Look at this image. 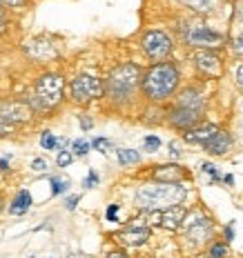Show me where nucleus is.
Returning <instances> with one entry per match:
<instances>
[{
    "label": "nucleus",
    "instance_id": "nucleus-5",
    "mask_svg": "<svg viewBox=\"0 0 243 258\" xmlns=\"http://www.w3.org/2000/svg\"><path fill=\"white\" fill-rule=\"evenodd\" d=\"M69 94H72L74 103L89 105L91 100H99L105 96V85L101 78L91 76V74H80L69 83Z\"/></svg>",
    "mask_w": 243,
    "mask_h": 258
},
{
    "label": "nucleus",
    "instance_id": "nucleus-3",
    "mask_svg": "<svg viewBox=\"0 0 243 258\" xmlns=\"http://www.w3.org/2000/svg\"><path fill=\"white\" fill-rule=\"evenodd\" d=\"M143 69L134 62H123L110 72V76L103 85H105V96L112 98L114 103H129L141 87Z\"/></svg>",
    "mask_w": 243,
    "mask_h": 258
},
{
    "label": "nucleus",
    "instance_id": "nucleus-33",
    "mask_svg": "<svg viewBox=\"0 0 243 258\" xmlns=\"http://www.w3.org/2000/svg\"><path fill=\"white\" fill-rule=\"evenodd\" d=\"M170 154H172V156H174V158H179V156L183 154V152H181V143L172 141V143H170Z\"/></svg>",
    "mask_w": 243,
    "mask_h": 258
},
{
    "label": "nucleus",
    "instance_id": "nucleus-7",
    "mask_svg": "<svg viewBox=\"0 0 243 258\" xmlns=\"http://www.w3.org/2000/svg\"><path fill=\"white\" fill-rule=\"evenodd\" d=\"M185 40L190 42L192 47H199V49H212V47H221L223 45V36L217 34L214 29L205 25H194L187 29Z\"/></svg>",
    "mask_w": 243,
    "mask_h": 258
},
{
    "label": "nucleus",
    "instance_id": "nucleus-9",
    "mask_svg": "<svg viewBox=\"0 0 243 258\" xmlns=\"http://www.w3.org/2000/svg\"><path fill=\"white\" fill-rule=\"evenodd\" d=\"M185 214H187V209L183 205H172V207L159 209V212H152L148 218H150V223L161 225V227H165V229H179Z\"/></svg>",
    "mask_w": 243,
    "mask_h": 258
},
{
    "label": "nucleus",
    "instance_id": "nucleus-24",
    "mask_svg": "<svg viewBox=\"0 0 243 258\" xmlns=\"http://www.w3.org/2000/svg\"><path fill=\"white\" fill-rule=\"evenodd\" d=\"M72 160H74V154L72 152H65V149H63V152L58 154V158H56V165H58V167H67Z\"/></svg>",
    "mask_w": 243,
    "mask_h": 258
},
{
    "label": "nucleus",
    "instance_id": "nucleus-17",
    "mask_svg": "<svg viewBox=\"0 0 243 258\" xmlns=\"http://www.w3.org/2000/svg\"><path fill=\"white\" fill-rule=\"evenodd\" d=\"M203 147L208 149L210 154H214V156H223L225 152H230V147H232V136L228 132H221V129H219V132L214 134V136L210 138Z\"/></svg>",
    "mask_w": 243,
    "mask_h": 258
},
{
    "label": "nucleus",
    "instance_id": "nucleus-29",
    "mask_svg": "<svg viewBox=\"0 0 243 258\" xmlns=\"http://www.w3.org/2000/svg\"><path fill=\"white\" fill-rule=\"evenodd\" d=\"M31 169H34V171H45L47 169V160L45 158H34V163H31Z\"/></svg>",
    "mask_w": 243,
    "mask_h": 258
},
{
    "label": "nucleus",
    "instance_id": "nucleus-12",
    "mask_svg": "<svg viewBox=\"0 0 243 258\" xmlns=\"http://www.w3.org/2000/svg\"><path fill=\"white\" fill-rule=\"evenodd\" d=\"M201 114H203V111H199V109H190V107H179V105H176V109L170 111L167 120H170L172 127L185 129V132H187V129H192L199 122Z\"/></svg>",
    "mask_w": 243,
    "mask_h": 258
},
{
    "label": "nucleus",
    "instance_id": "nucleus-15",
    "mask_svg": "<svg viewBox=\"0 0 243 258\" xmlns=\"http://www.w3.org/2000/svg\"><path fill=\"white\" fill-rule=\"evenodd\" d=\"M217 132H219V127L217 125H210V122H208V125L192 127V129H187V132H185V143H190V145H205Z\"/></svg>",
    "mask_w": 243,
    "mask_h": 258
},
{
    "label": "nucleus",
    "instance_id": "nucleus-43",
    "mask_svg": "<svg viewBox=\"0 0 243 258\" xmlns=\"http://www.w3.org/2000/svg\"><path fill=\"white\" fill-rule=\"evenodd\" d=\"M3 205H5V198H3V194H0V212H3Z\"/></svg>",
    "mask_w": 243,
    "mask_h": 258
},
{
    "label": "nucleus",
    "instance_id": "nucleus-28",
    "mask_svg": "<svg viewBox=\"0 0 243 258\" xmlns=\"http://www.w3.org/2000/svg\"><path fill=\"white\" fill-rule=\"evenodd\" d=\"M0 5L3 7H12V9H20L27 5V0H0Z\"/></svg>",
    "mask_w": 243,
    "mask_h": 258
},
{
    "label": "nucleus",
    "instance_id": "nucleus-10",
    "mask_svg": "<svg viewBox=\"0 0 243 258\" xmlns=\"http://www.w3.org/2000/svg\"><path fill=\"white\" fill-rule=\"evenodd\" d=\"M29 116H31V109L25 103H14V100L12 103H0V120L5 125L16 129V125L29 120Z\"/></svg>",
    "mask_w": 243,
    "mask_h": 258
},
{
    "label": "nucleus",
    "instance_id": "nucleus-44",
    "mask_svg": "<svg viewBox=\"0 0 243 258\" xmlns=\"http://www.w3.org/2000/svg\"><path fill=\"white\" fill-rule=\"evenodd\" d=\"M199 258H212V256H210V254H203V256H199Z\"/></svg>",
    "mask_w": 243,
    "mask_h": 258
},
{
    "label": "nucleus",
    "instance_id": "nucleus-41",
    "mask_svg": "<svg viewBox=\"0 0 243 258\" xmlns=\"http://www.w3.org/2000/svg\"><path fill=\"white\" fill-rule=\"evenodd\" d=\"M76 203H78V196L67 198V209H76Z\"/></svg>",
    "mask_w": 243,
    "mask_h": 258
},
{
    "label": "nucleus",
    "instance_id": "nucleus-31",
    "mask_svg": "<svg viewBox=\"0 0 243 258\" xmlns=\"http://www.w3.org/2000/svg\"><path fill=\"white\" fill-rule=\"evenodd\" d=\"M187 3L194 5L199 12H205V7H210V3H212V0H187Z\"/></svg>",
    "mask_w": 243,
    "mask_h": 258
},
{
    "label": "nucleus",
    "instance_id": "nucleus-26",
    "mask_svg": "<svg viewBox=\"0 0 243 258\" xmlns=\"http://www.w3.org/2000/svg\"><path fill=\"white\" fill-rule=\"evenodd\" d=\"M143 145H145V152H156V149L161 147V141L156 136H148L143 141Z\"/></svg>",
    "mask_w": 243,
    "mask_h": 258
},
{
    "label": "nucleus",
    "instance_id": "nucleus-32",
    "mask_svg": "<svg viewBox=\"0 0 243 258\" xmlns=\"http://www.w3.org/2000/svg\"><path fill=\"white\" fill-rule=\"evenodd\" d=\"M205 171H208V174H210V176H212V180H219L217 167H214V165H212V163H205V165H203V174H205Z\"/></svg>",
    "mask_w": 243,
    "mask_h": 258
},
{
    "label": "nucleus",
    "instance_id": "nucleus-18",
    "mask_svg": "<svg viewBox=\"0 0 243 258\" xmlns=\"http://www.w3.org/2000/svg\"><path fill=\"white\" fill-rule=\"evenodd\" d=\"M203 105H205V98L199 89H185L179 96V107H190V109L203 111Z\"/></svg>",
    "mask_w": 243,
    "mask_h": 258
},
{
    "label": "nucleus",
    "instance_id": "nucleus-14",
    "mask_svg": "<svg viewBox=\"0 0 243 258\" xmlns=\"http://www.w3.org/2000/svg\"><path fill=\"white\" fill-rule=\"evenodd\" d=\"M154 180L156 182H181L187 178V171L179 165H161L154 169Z\"/></svg>",
    "mask_w": 243,
    "mask_h": 258
},
{
    "label": "nucleus",
    "instance_id": "nucleus-2",
    "mask_svg": "<svg viewBox=\"0 0 243 258\" xmlns=\"http://www.w3.org/2000/svg\"><path fill=\"white\" fill-rule=\"evenodd\" d=\"M187 198V187L181 182H148L138 187L136 191V205L145 212H159V209L181 205Z\"/></svg>",
    "mask_w": 243,
    "mask_h": 258
},
{
    "label": "nucleus",
    "instance_id": "nucleus-16",
    "mask_svg": "<svg viewBox=\"0 0 243 258\" xmlns=\"http://www.w3.org/2000/svg\"><path fill=\"white\" fill-rule=\"evenodd\" d=\"M25 51L29 53L31 58H36V60H47V58H54L58 53L56 45H52V42H47V40H31L29 45L25 47Z\"/></svg>",
    "mask_w": 243,
    "mask_h": 258
},
{
    "label": "nucleus",
    "instance_id": "nucleus-39",
    "mask_svg": "<svg viewBox=\"0 0 243 258\" xmlns=\"http://www.w3.org/2000/svg\"><path fill=\"white\" fill-rule=\"evenodd\" d=\"M236 18H239L241 23H243V0H239V3H236Z\"/></svg>",
    "mask_w": 243,
    "mask_h": 258
},
{
    "label": "nucleus",
    "instance_id": "nucleus-38",
    "mask_svg": "<svg viewBox=\"0 0 243 258\" xmlns=\"http://www.w3.org/2000/svg\"><path fill=\"white\" fill-rule=\"evenodd\" d=\"M236 85H239V89L243 91V64L236 69Z\"/></svg>",
    "mask_w": 243,
    "mask_h": 258
},
{
    "label": "nucleus",
    "instance_id": "nucleus-11",
    "mask_svg": "<svg viewBox=\"0 0 243 258\" xmlns=\"http://www.w3.org/2000/svg\"><path fill=\"white\" fill-rule=\"evenodd\" d=\"M194 60H197L199 72H203L208 78H221L223 76V60H221L214 51H208V49L197 51L194 53Z\"/></svg>",
    "mask_w": 243,
    "mask_h": 258
},
{
    "label": "nucleus",
    "instance_id": "nucleus-37",
    "mask_svg": "<svg viewBox=\"0 0 243 258\" xmlns=\"http://www.w3.org/2000/svg\"><path fill=\"white\" fill-rule=\"evenodd\" d=\"M78 120H80V127H83V129H85V132H87V129H91V125H94V122H91V120H89V118H87V116H80V118H78Z\"/></svg>",
    "mask_w": 243,
    "mask_h": 258
},
{
    "label": "nucleus",
    "instance_id": "nucleus-23",
    "mask_svg": "<svg viewBox=\"0 0 243 258\" xmlns=\"http://www.w3.org/2000/svg\"><path fill=\"white\" fill-rule=\"evenodd\" d=\"M91 147H96L101 154H107L112 147V143L107 141V138H94V141H91Z\"/></svg>",
    "mask_w": 243,
    "mask_h": 258
},
{
    "label": "nucleus",
    "instance_id": "nucleus-35",
    "mask_svg": "<svg viewBox=\"0 0 243 258\" xmlns=\"http://www.w3.org/2000/svg\"><path fill=\"white\" fill-rule=\"evenodd\" d=\"M116 216H118V205H110V207H107V220H112V223H114Z\"/></svg>",
    "mask_w": 243,
    "mask_h": 258
},
{
    "label": "nucleus",
    "instance_id": "nucleus-20",
    "mask_svg": "<svg viewBox=\"0 0 243 258\" xmlns=\"http://www.w3.org/2000/svg\"><path fill=\"white\" fill-rule=\"evenodd\" d=\"M116 156H118V163H121L123 167H127V165H136L138 160H141V154L134 152V149H118Z\"/></svg>",
    "mask_w": 243,
    "mask_h": 258
},
{
    "label": "nucleus",
    "instance_id": "nucleus-40",
    "mask_svg": "<svg viewBox=\"0 0 243 258\" xmlns=\"http://www.w3.org/2000/svg\"><path fill=\"white\" fill-rule=\"evenodd\" d=\"M234 49H236V51H243V31H241L239 38L234 40Z\"/></svg>",
    "mask_w": 243,
    "mask_h": 258
},
{
    "label": "nucleus",
    "instance_id": "nucleus-22",
    "mask_svg": "<svg viewBox=\"0 0 243 258\" xmlns=\"http://www.w3.org/2000/svg\"><path fill=\"white\" fill-rule=\"evenodd\" d=\"M67 187H69V182H67V180H61V178H52V194H54V196H58V194L67 191Z\"/></svg>",
    "mask_w": 243,
    "mask_h": 258
},
{
    "label": "nucleus",
    "instance_id": "nucleus-13",
    "mask_svg": "<svg viewBox=\"0 0 243 258\" xmlns=\"http://www.w3.org/2000/svg\"><path fill=\"white\" fill-rule=\"evenodd\" d=\"M214 234V227H212V220L210 218H203V216H197L192 223H187V232L185 236L192 240V243H205L208 238H212Z\"/></svg>",
    "mask_w": 243,
    "mask_h": 258
},
{
    "label": "nucleus",
    "instance_id": "nucleus-25",
    "mask_svg": "<svg viewBox=\"0 0 243 258\" xmlns=\"http://www.w3.org/2000/svg\"><path fill=\"white\" fill-rule=\"evenodd\" d=\"M89 147H91V145L87 141H74V154H76V156H85L89 152Z\"/></svg>",
    "mask_w": 243,
    "mask_h": 258
},
{
    "label": "nucleus",
    "instance_id": "nucleus-4",
    "mask_svg": "<svg viewBox=\"0 0 243 258\" xmlns=\"http://www.w3.org/2000/svg\"><path fill=\"white\" fill-rule=\"evenodd\" d=\"M36 105L38 109L50 111L54 107H58L63 103V96H65V80L61 74H42V76L36 80Z\"/></svg>",
    "mask_w": 243,
    "mask_h": 258
},
{
    "label": "nucleus",
    "instance_id": "nucleus-42",
    "mask_svg": "<svg viewBox=\"0 0 243 258\" xmlns=\"http://www.w3.org/2000/svg\"><path fill=\"white\" fill-rule=\"evenodd\" d=\"M7 167H9L7 158H5V160H0V171H7Z\"/></svg>",
    "mask_w": 243,
    "mask_h": 258
},
{
    "label": "nucleus",
    "instance_id": "nucleus-8",
    "mask_svg": "<svg viewBox=\"0 0 243 258\" xmlns=\"http://www.w3.org/2000/svg\"><path fill=\"white\" fill-rule=\"evenodd\" d=\"M150 234H152V229H150L148 223L134 220V223H129L125 229H121V232L116 234V240L125 247H141L143 243H148Z\"/></svg>",
    "mask_w": 243,
    "mask_h": 258
},
{
    "label": "nucleus",
    "instance_id": "nucleus-36",
    "mask_svg": "<svg viewBox=\"0 0 243 258\" xmlns=\"http://www.w3.org/2000/svg\"><path fill=\"white\" fill-rule=\"evenodd\" d=\"M105 258H129V256H127L123 249H114V251H110V254H107Z\"/></svg>",
    "mask_w": 243,
    "mask_h": 258
},
{
    "label": "nucleus",
    "instance_id": "nucleus-1",
    "mask_svg": "<svg viewBox=\"0 0 243 258\" xmlns=\"http://www.w3.org/2000/svg\"><path fill=\"white\" fill-rule=\"evenodd\" d=\"M179 69L174 62H156L141 78V89L145 98H150L152 103H163L179 87Z\"/></svg>",
    "mask_w": 243,
    "mask_h": 258
},
{
    "label": "nucleus",
    "instance_id": "nucleus-30",
    "mask_svg": "<svg viewBox=\"0 0 243 258\" xmlns=\"http://www.w3.org/2000/svg\"><path fill=\"white\" fill-rule=\"evenodd\" d=\"M5 31H7V12L0 5V34H5Z\"/></svg>",
    "mask_w": 243,
    "mask_h": 258
},
{
    "label": "nucleus",
    "instance_id": "nucleus-19",
    "mask_svg": "<svg viewBox=\"0 0 243 258\" xmlns=\"http://www.w3.org/2000/svg\"><path fill=\"white\" fill-rule=\"evenodd\" d=\"M29 207H31V196H29L27 189H23V191H18V196L14 198L12 207H9V214H12V216H23V214L29 212Z\"/></svg>",
    "mask_w": 243,
    "mask_h": 258
},
{
    "label": "nucleus",
    "instance_id": "nucleus-6",
    "mask_svg": "<svg viewBox=\"0 0 243 258\" xmlns=\"http://www.w3.org/2000/svg\"><path fill=\"white\" fill-rule=\"evenodd\" d=\"M143 51L150 60H156V62H163L167 56L172 53V40L170 36H165L163 31H148L143 36Z\"/></svg>",
    "mask_w": 243,
    "mask_h": 258
},
{
    "label": "nucleus",
    "instance_id": "nucleus-21",
    "mask_svg": "<svg viewBox=\"0 0 243 258\" xmlns=\"http://www.w3.org/2000/svg\"><path fill=\"white\" fill-rule=\"evenodd\" d=\"M40 145H42V149H56V136L52 132H42Z\"/></svg>",
    "mask_w": 243,
    "mask_h": 258
},
{
    "label": "nucleus",
    "instance_id": "nucleus-27",
    "mask_svg": "<svg viewBox=\"0 0 243 258\" xmlns=\"http://www.w3.org/2000/svg\"><path fill=\"white\" fill-rule=\"evenodd\" d=\"M212 258H225L228 256V245H214L212 247Z\"/></svg>",
    "mask_w": 243,
    "mask_h": 258
},
{
    "label": "nucleus",
    "instance_id": "nucleus-34",
    "mask_svg": "<svg viewBox=\"0 0 243 258\" xmlns=\"http://www.w3.org/2000/svg\"><path fill=\"white\" fill-rule=\"evenodd\" d=\"M99 182V176H96V171H89V176H87V180H85V187L87 189H91V187Z\"/></svg>",
    "mask_w": 243,
    "mask_h": 258
}]
</instances>
